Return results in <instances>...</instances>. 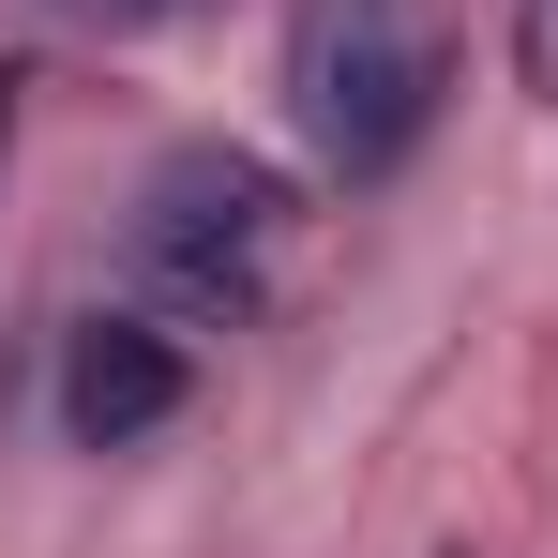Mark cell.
Masks as SVG:
<instances>
[{
    "instance_id": "6da1fadb",
    "label": "cell",
    "mask_w": 558,
    "mask_h": 558,
    "mask_svg": "<svg viewBox=\"0 0 558 558\" xmlns=\"http://www.w3.org/2000/svg\"><path fill=\"white\" fill-rule=\"evenodd\" d=\"M453 92V46L423 0H302L287 15V121L332 182H392Z\"/></svg>"
},
{
    "instance_id": "7a4b0ae2",
    "label": "cell",
    "mask_w": 558,
    "mask_h": 558,
    "mask_svg": "<svg viewBox=\"0 0 558 558\" xmlns=\"http://www.w3.org/2000/svg\"><path fill=\"white\" fill-rule=\"evenodd\" d=\"M287 257V182L257 151H167L136 196V272L167 287L182 317H242Z\"/></svg>"
},
{
    "instance_id": "3957f363",
    "label": "cell",
    "mask_w": 558,
    "mask_h": 558,
    "mask_svg": "<svg viewBox=\"0 0 558 558\" xmlns=\"http://www.w3.org/2000/svg\"><path fill=\"white\" fill-rule=\"evenodd\" d=\"M182 392H196V363L167 317H76L61 332V438L76 453H136L151 423H182Z\"/></svg>"
},
{
    "instance_id": "277c9868",
    "label": "cell",
    "mask_w": 558,
    "mask_h": 558,
    "mask_svg": "<svg viewBox=\"0 0 558 558\" xmlns=\"http://www.w3.org/2000/svg\"><path fill=\"white\" fill-rule=\"evenodd\" d=\"M513 61H529V92H558V0H529V15H513Z\"/></svg>"
},
{
    "instance_id": "5b68a950",
    "label": "cell",
    "mask_w": 558,
    "mask_h": 558,
    "mask_svg": "<svg viewBox=\"0 0 558 558\" xmlns=\"http://www.w3.org/2000/svg\"><path fill=\"white\" fill-rule=\"evenodd\" d=\"M61 15H92V31H151V15H182V0H61Z\"/></svg>"
}]
</instances>
